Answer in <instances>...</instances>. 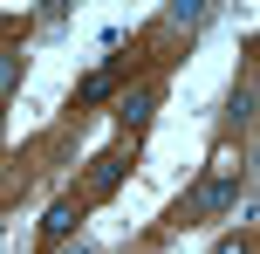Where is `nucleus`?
I'll use <instances>...</instances> for the list:
<instances>
[{
	"label": "nucleus",
	"instance_id": "obj_1",
	"mask_svg": "<svg viewBox=\"0 0 260 254\" xmlns=\"http://www.w3.org/2000/svg\"><path fill=\"white\" fill-rule=\"evenodd\" d=\"M233 206H240V158L219 151L212 172H206V186L192 192V213H199V220H219V213H233Z\"/></svg>",
	"mask_w": 260,
	"mask_h": 254
},
{
	"label": "nucleus",
	"instance_id": "obj_2",
	"mask_svg": "<svg viewBox=\"0 0 260 254\" xmlns=\"http://www.w3.org/2000/svg\"><path fill=\"white\" fill-rule=\"evenodd\" d=\"M76 220H82V206H76V200H55V206H48V220H41V234H48V241H69V234H76Z\"/></svg>",
	"mask_w": 260,
	"mask_h": 254
},
{
	"label": "nucleus",
	"instance_id": "obj_3",
	"mask_svg": "<svg viewBox=\"0 0 260 254\" xmlns=\"http://www.w3.org/2000/svg\"><path fill=\"white\" fill-rule=\"evenodd\" d=\"M151 110H157V90H130V96H123V110H117V117L130 124V131H144V124H151Z\"/></svg>",
	"mask_w": 260,
	"mask_h": 254
},
{
	"label": "nucleus",
	"instance_id": "obj_4",
	"mask_svg": "<svg viewBox=\"0 0 260 254\" xmlns=\"http://www.w3.org/2000/svg\"><path fill=\"white\" fill-rule=\"evenodd\" d=\"M123 172H130L123 158H96V172H89V192H96V200H110V192L123 186Z\"/></svg>",
	"mask_w": 260,
	"mask_h": 254
},
{
	"label": "nucleus",
	"instance_id": "obj_5",
	"mask_svg": "<svg viewBox=\"0 0 260 254\" xmlns=\"http://www.w3.org/2000/svg\"><path fill=\"white\" fill-rule=\"evenodd\" d=\"M14 90H21V55H14V48H0V103H7Z\"/></svg>",
	"mask_w": 260,
	"mask_h": 254
},
{
	"label": "nucleus",
	"instance_id": "obj_6",
	"mask_svg": "<svg viewBox=\"0 0 260 254\" xmlns=\"http://www.w3.org/2000/svg\"><path fill=\"white\" fill-rule=\"evenodd\" d=\"M110 90H117V76H110V69H96V76H82V103H103Z\"/></svg>",
	"mask_w": 260,
	"mask_h": 254
},
{
	"label": "nucleus",
	"instance_id": "obj_7",
	"mask_svg": "<svg viewBox=\"0 0 260 254\" xmlns=\"http://www.w3.org/2000/svg\"><path fill=\"white\" fill-rule=\"evenodd\" d=\"M212 254H253V241H247V234H226V241L212 247Z\"/></svg>",
	"mask_w": 260,
	"mask_h": 254
},
{
	"label": "nucleus",
	"instance_id": "obj_8",
	"mask_svg": "<svg viewBox=\"0 0 260 254\" xmlns=\"http://www.w3.org/2000/svg\"><path fill=\"white\" fill-rule=\"evenodd\" d=\"M62 254H96V247H89V241H76V247H62Z\"/></svg>",
	"mask_w": 260,
	"mask_h": 254
}]
</instances>
